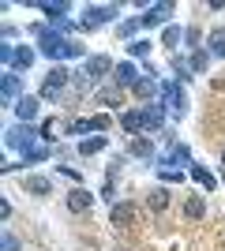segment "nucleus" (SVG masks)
Here are the masks:
<instances>
[{"mask_svg": "<svg viewBox=\"0 0 225 251\" xmlns=\"http://www.w3.org/2000/svg\"><path fill=\"white\" fill-rule=\"evenodd\" d=\"M23 98H26V94H23V75L11 72V68H4V105H11V109H15Z\"/></svg>", "mask_w": 225, "mask_h": 251, "instance_id": "obj_8", "label": "nucleus"}, {"mask_svg": "<svg viewBox=\"0 0 225 251\" xmlns=\"http://www.w3.org/2000/svg\"><path fill=\"white\" fill-rule=\"evenodd\" d=\"M38 8L49 15V23H56V19H68V11H72V4H64V0H56V4H38Z\"/></svg>", "mask_w": 225, "mask_h": 251, "instance_id": "obj_26", "label": "nucleus"}, {"mask_svg": "<svg viewBox=\"0 0 225 251\" xmlns=\"http://www.w3.org/2000/svg\"><path fill=\"white\" fill-rule=\"evenodd\" d=\"M188 68H192V75H203L206 68H210V49H195L192 56H188Z\"/></svg>", "mask_w": 225, "mask_h": 251, "instance_id": "obj_25", "label": "nucleus"}, {"mask_svg": "<svg viewBox=\"0 0 225 251\" xmlns=\"http://www.w3.org/2000/svg\"><path fill=\"white\" fill-rule=\"evenodd\" d=\"M203 214H206L203 195H188V202H184V218H188V221H199Z\"/></svg>", "mask_w": 225, "mask_h": 251, "instance_id": "obj_23", "label": "nucleus"}, {"mask_svg": "<svg viewBox=\"0 0 225 251\" xmlns=\"http://www.w3.org/2000/svg\"><path fill=\"white\" fill-rule=\"evenodd\" d=\"M90 202H94V195H90L86 188H72L68 191V210H72V214H86Z\"/></svg>", "mask_w": 225, "mask_h": 251, "instance_id": "obj_14", "label": "nucleus"}, {"mask_svg": "<svg viewBox=\"0 0 225 251\" xmlns=\"http://www.w3.org/2000/svg\"><path fill=\"white\" fill-rule=\"evenodd\" d=\"M38 135H42V147H45V143H53V120H45V124L38 127Z\"/></svg>", "mask_w": 225, "mask_h": 251, "instance_id": "obj_38", "label": "nucleus"}, {"mask_svg": "<svg viewBox=\"0 0 225 251\" xmlns=\"http://www.w3.org/2000/svg\"><path fill=\"white\" fill-rule=\"evenodd\" d=\"M86 131H90V127H86V116H83V120H72V124H68V135H79V139H83Z\"/></svg>", "mask_w": 225, "mask_h": 251, "instance_id": "obj_34", "label": "nucleus"}, {"mask_svg": "<svg viewBox=\"0 0 225 251\" xmlns=\"http://www.w3.org/2000/svg\"><path fill=\"white\" fill-rule=\"evenodd\" d=\"M180 42H184V30L176 26V23H169V26L161 30V45H165L169 52H176V49H180Z\"/></svg>", "mask_w": 225, "mask_h": 251, "instance_id": "obj_21", "label": "nucleus"}, {"mask_svg": "<svg viewBox=\"0 0 225 251\" xmlns=\"http://www.w3.org/2000/svg\"><path fill=\"white\" fill-rule=\"evenodd\" d=\"M147 206L154 210V214H161V210H169V188H165V184H161V188H154L147 195Z\"/></svg>", "mask_w": 225, "mask_h": 251, "instance_id": "obj_22", "label": "nucleus"}, {"mask_svg": "<svg viewBox=\"0 0 225 251\" xmlns=\"http://www.w3.org/2000/svg\"><path fill=\"white\" fill-rule=\"evenodd\" d=\"M135 214H139L135 202H113V206H109V221H113V225H131Z\"/></svg>", "mask_w": 225, "mask_h": 251, "instance_id": "obj_12", "label": "nucleus"}, {"mask_svg": "<svg viewBox=\"0 0 225 251\" xmlns=\"http://www.w3.org/2000/svg\"><path fill=\"white\" fill-rule=\"evenodd\" d=\"M34 56H38V52H34L30 45H15V52H11V72H26L34 64Z\"/></svg>", "mask_w": 225, "mask_h": 251, "instance_id": "obj_18", "label": "nucleus"}, {"mask_svg": "<svg viewBox=\"0 0 225 251\" xmlns=\"http://www.w3.org/2000/svg\"><path fill=\"white\" fill-rule=\"evenodd\" d=\"M210 52L225 60V26H214V30H210Z\"/></svg>", "mask_w": 225, "mask_h": 251, "instance_id": "obj_28", "label": "nucleus"}, {"mask_svg": "<svg viewBox=\"0 0 225 251\" xmlns=\"http://www.w3.org/2000/svg\"><path fill=\"white\" fill-rule=\"evenodd\" d=\"M139 26H143V23H139V15H135V19H128V23H120V26H117V34H120V38H128V42H131V34L139 30Z\"/></svg>", "mask_w": 225, "mask_h": 251, "instance_id": "obj_31", "label": "nucleus"}, {"mask_svg": "<svg viewBox=\"0 0 225 251\" xmlns=\"http://www.w3.org/2000/svg\"><path fill=\"white\" fill-rule=\"evenodd\" d=\"M184 42L192 45V52H195V49H199V30H195V26H192V30H184Z\"/></svg>", "mask_w": 225, "mask_h": 251, "instance_id": "obj_40", "label": "nucleus"}, {"mask_svg": "<svg viewBox=\"0 0 225 251\" xmlns=\"http://www.w3.org/2000/svg\"><path fill=\"white\" fill-rule=\"evenodd\" d=\"M49 26H53L56 34H72V30H75V23H72V19H56V23H49Z\"/></svg>", "mask_w": 225, "mask_h": 251, "instance_id": "obj_37", "label": "nucleus"}, {"mask_svg": "<svg viewBox=\"0 0 225 251\" xmlns=\"http://www.w3.org/2000/svg\"><path fill=\"white\" fill-rule=\"evenodd\" d=\"M188 176H192L203 191H214V188H218V176H214L206 165H192V169H188Z\"/></svg>", "mask_w": 225, "mask_h": 251, "instance_id": "obj_16", "label": "nucleus"}, {"mask_svg": "<svg viewBox=\"0 0 225 251\" xmlns=\"http://www.w3.org/2000/svg\"><path fill=\"white\" fill-rule=\"evenodd\" d=\"M158 165H188V169H192L195 161H192V150L184 147V143H173V135H169V150L161 154Z\"/></svg>", "mask_w": 225, "mask_h": 251, "instance_id": "obj_10", "label": "nucleus"}, {"mask_svg": "<svg viewBox=\"0 0 225 251\" xmlns=\"http://www.w3.org/2000/svg\"><path fill=\"white\" fill-rule=\"evenodd\" d=\"M49 157V147H34L30 154H23V165H38V161H45Z\"/></svg>", "mask_w": 225, "mask_h": 251, "instance_id": "obj_30", "label": "nucleus"}, {"mask_svg": "<svg viewBox=\"0 0 225 251\" xmlns=\"http://www.w3.org/2000/svg\"><path fill=\"white\" fill-rule=\"evenodd\" d=\"M34 139H42V135H38L30 124H11L8 131H4V147H8V150H19V154H30V150H34Z\"/></svg>", "mask_w": 225, "mask_h": 251, "instance_id": "obj_4", "label": "nucleus"}, {"mask_svg": "<svg viewBox=\"0 0 225 251\" xmlns=\"http://www.w3.org/2000/svg\"><path fill=\"white\" fill-rule=\"evenodd\" d=\"M0 248H4V251H19L23 244H19V236H15V232H8V229H4V240H0Z\"/></svg>", "mask_w": 225, "mask_h": 251, "instance_id": "obj_33", "label": "nucleus"}, {"mask_svg": "<svg viewBox=\"0 0 225 251\" xmlns=\"http://www.w3.org/2000/svg\"><path fill=\"white\" fill-rule=\"evenodd\" d=\"M86 127H90V131H109L113 120H109V113H98V116H86Z\"/></svg>", "mask_w": 225, "mask_h": 251, "instance_id": "obj_29", "label": "nucleus"}, {"mask_svg": "<svg viewBox=\"0 0 225 251\" xmlns=\"http://www.w3.org/2000/svg\"><path fill=\"white\" fill-rule=\"evenodd\" d=\"M131 154H135V157H143V161H154V139H147V135H135V139H131Z\"/></svg>", "mask_w": 225, "mask_h": 251, "instance_id": "obj_24", "label": "nucleus"}, {"mask_svg": "<svg viewBox=\"0 0 225 251\" xmlns=\"http://www.w3.org/2000/svg\"><path fill=\"white\" fill-rule=\"evenodd\" d=\"M23 191L26 195H53V180L49 176H26L23 180Z\"/></svg>", "mask_w": 225, "mask_h": 251, "instance_id": "obj_19", "label": "nucleus"}, {"mask_svg": "<svg viewBox=\"0 0 225 251\" xmlns=\"http://www.w3.org/2000/svg\"><path fill=\"white\" fill-rule=\"evenodd\" d=\"M173 11H176V4H173V0H158V4H150V8L139 15V23H143V26H161Z\"/></svg>", "mask_w": 225, "mask_h": 251, "instance_id": "obj_7", "label": "nucleus"}, {"mask_svg": "<svg viewBox=\"0 0 225 251\" xmlns=\"http://www.w3.org/2000/svg\"><path fill=\"white\" fill-rule=\"evenodd\" d=\"M222 165H225V150H222Z\"/></svg>", "mask_w": 225, "mask_h": 251, "instance_id": "obj_41", "label": "nucleus"}, {"mask_svg": "<svg viewBox=\"0 0 225 251\" xmlns=\"http://www.w3.org/2000/svg\"><path fill=\"white\" fill-rule=\"evenodd\" d=\"M83 15H86V19L79 23V26H83V30H94V26H101V23H117L120 8H117V4H98V8H86Z\"/></svg>", "mask_w": 225, "mask_h": 251, "instance_id": "obj_6", "label": "nucleus"}, {"mask_svg": "<svg viewBox=\"0 0 225 251\" xmlns=\"http://www.w3.org/2000/svg\"><path fill=\"white\" fill-rule=\"evenodd\" d=\"M150 49H154V42H147V38H131V42H128V56H135V60H139V56L147 60Z\"/></svg>", "mask_w": 225, "mask_h": 251, "instance_id": "obj_27", "label": "nucleus"}, {"mask_svg": "<svg viewBox=\"0 0 225 251\" xmlns=\"http://www.w3.org/2000/svg\"><path fill=\"white\" fill-rule=\"evenodd\" d=\"M161 180H165V184H180L184 173H180V169H161Z\"/></svg>", "mask_w": 225, "mask_h": 251, "instance_id": "obj_35", "label": "nucleus"}, {"mask_svg": "<svg viewBox=\"0 0 225 251\" xmlns=\"http://www.w3.org/2000/svg\"><path fill=\"white\" fill-rule=\"evenodd\" d=\"M158 101L173 113V120H180V116L188 113V94H184V83H161Z\"/></svg>", "mask_w": 225, "mask_h": 251, "instance_id": "obj_5", "label": "nucleus"}, {"mask_svg": "<svg viewBox=\"0 0 225 251\" xmlns=\"http://www.w3.org/2000/svg\"><path fill=\"white\" fill-rule=\"evenodd\" d=\"M68 83H72V72H68L64 64H53V68H49V75L42 79L38 98H42V101H56V98H60V90H64Z\"/></svg>", "mask_w": 225, "mask_h": 251, "instance_id": "obj_3", "label": "nucleus"}, {"mask_svg": "<svg viewBox=\"0 0 225 251\" xmlns=\"http://www.w3.org/2000/svg\"><path fill=\"white\" fill-rule=\"evenodd\" d=\"M60 173H64L68 180H75V184L83 188V173H79V169H72V165H60Z\"/></svg>", "mask_w": 225, "mask_h": 251, "instance_id": "obj_39", "label": "nucleus"}, {"mask_svg": "<svg viewBox=\"0 0 225 251\" xmlns=\"http://www.w3.org/2000/svg\"><path fill=\"white\" fill-rule=\"evenodd\" d=\"M131 90H135V98H139L143 105H150V98L161 94V83H154V72H147V75H139V83L131 86Z\"/></svg>", "mask_w": 225, "mask_h": 251, "instance_id": "obj_11", "label": "nucleus"}, {"mask_svg": "<svg viewBox=\"0 0 225 251\" xmlns=\"http://www.w3.org/2000/svg\"><path fill=\"white\" fill-rule=\"evenodd\" d=\"M120 127H124L128 135H139V131H143V109H128V113H120Z\"/></svg>", "mask_w": 225, "mask_h": 251, "instance_id": "obj_20", "label": "nucleus"}, {"mask_svg": "<svg viewBox=\"0 0 225 251\" xmlns=\"http://www.w3.org/2000/svg\"><path fill=\"white\" fill-rule=\"evenodd\" d=\"M101 199H105L109 206L117 202V184H113V180H105V188H101Z\"/></svg>", "mask_w": 225, "mask_h": 251, "instance_id": "obj_36", "label": "nucleus"}, {"mask_svg": "<svg viewBox=\"0 0 225 251\" xmlns=\"http://www.w3.org/2000/svg\"><path fill=\"white\" fill-rule=\"evenodd\" d=\"M113 79H117V86H135L139 83V68L131 60H120L117 68H113Z\"/></svg>", "mask_w": 225, "mask_h": 251, "instance_id": "obj_13", "label": "nucleus"}, {"mask_svg": "<svg viewBox=\"0 0 225 251\" xmlns=\"http://www.w3.org/2000/svg\"><path fill=\"white\" fill-rule=\"evenodd\" d=\"M98 101L109 105V109H117V105H120V90H101V94H98Z\"/></svg>", "mask_w": 225, "mask_h": 251, "instance_id": "obj_32", "label": "nucleus"}, {"mask_svg": "<svg viewBox=\"0 0 225 251\" xmlns=\"http://www.w3.org/2000/svg\"><path fill=\"white\" fill-rule=\"evenodd\" d=\"M109 147V135H90V139H79V154L83 157H94V154H101V150Z\"/></svg>", "mask_w": 225, "mask_h": 251, "instance_id": "obj_17", "label": "nucleus"}, {"mask_svg": "<svg viewBox=\"0 0 225 251\" xmlns=\"http://www.w3.org/2000/svg\"><path fill=\"white\" fill-rule=\"evenodd\" d=\"M113 68H117L113 56H86V60H83V72H72V83L79 86V90H90V86L101 83Z\"/></svg>", "mask_w": 225, "mask_h": 251, "instance_id": "obj_2", "label": "nucleus"}, {"mask_svg": "<svg viewBox=\"0 0 225 251\" xmlns=\"http://www.w3.org/2000/svg\"><path fill=\"white\" fill-rule=\"evenodd\" d=\"M30 34L38 38V52H42L45 60H64V52H68V38L64 34H56L49 23H34Z\"/></svg>", "mask_w": 225, "mask_h": 251, "instance_id": "obj_1", "label": "nucleus"}, {"mask_svg": "<svg viewBox=\"0 0 225 251\" xmlns=\"http://www.w3.org/2000/svg\"><path fill=\"white\" fill-rule=\"evenodd\" d=\"M165 105L161 101H150V105H143V131H161L165 127Z\"/></svg>", "mask_w": 225, "mask_h": 251, "instance_id": "obj_9", "label": "nucleus"}, {"mask_svg": "<svg viewBox=\"0 0 225 251\" xmlns=\"http://www.w3.org/2000/svg\"><path fill=\"white\" fill-rule=\"evenodd\" d=\"M38 109H42V98H23L19 105H15V116H19V124H30L34 116H38Z\"/></svg>", "mask_w": 225, "mask_h": 251, "instance_id": "obj_15", "label": "nucleus"}]
</instances>
